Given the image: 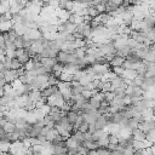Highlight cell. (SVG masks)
<instances>
[{
	"label": "cell",
	"instance_id": "obj_48",
	"mask_svg": "<svg viewBox=\"0 0 155 155\" xmlns=\"http://www.w3.org/2000/svg\"><path fill=\"white\" fill-rule=\"evenodd\" d=\"M90 140H92V133L85 132L84 133V142H90Z\"/></svg>",
	"mask_w": 155,
	"mask_h": 155
},
{
	"label": "cell",
	"instance_id": "obj_1",
	"mask_svg": "<svg viewBox=\"0 0 155 155\" xmlns=\"http://www.w3.org/2000/svg\"><path fill=\"white\" fill-rule=\"evenodd\" d=\"M91 70L97 76H102V75L107 74L108 71H110L109 70V64H97V63L91 65Z\"/></svg>",
	"mask_w": 155,
	"mask_h": 155
},
{
	"label": "cell",
	"instance_id": "obj_34",
	"mask_svg": "<svg viewBox=\"0 0 155 155\" xmlns=\"http://www.w3.org/2000/svg\"><path fill=\"white\" fill-rule=\"evenodd\" d=\"M16 59L19 62V64H21L22 67H23V65H24V64H25L28 61H30V58H29V57H28L25 53H23V54H21V56H18V57H16Z\"/></svg>",
	"mask_w": 155,
	"mask_h": 155
},
{
	"label": "cell",
	"instance_id": "obj_19",
	"mask_svg": "<svg viewBox=\"0 0 155 155\" xmlns=\"http://www.w3.org/2000/svg\"><path fill=\"white\" fill-rule=\"evenodd\" d=\"M147 142H149L150 144H154L155 142V130H149L148 132H145V138H144Z\"/></svg>",
	"mask_w": 155,
	"mask_h": 155
},
{
	"label": "cell",
	"instance_id": "obj_11",
	"mask_svg": "<svg viewBox=\"0 0 155 155\" xmlns=\"http://www.w3.org/2000/svg\"><path fill=\"white\" fill-rule=\"evenodd\" d=\"M70 138L73 140H75L78 143V145H82V143H84V133L80 132L79 130L73 132V134H70Z\"/></svg>",
	"mask_w": 155,
	"mask_h": 155
},
{
	"label": "cell",
	"instance_id": "obj_45",
	"mask_svg": "<svg viewBox=\"0 0 155 155\" xmlns=\"http://www.w3.org/2000/svg\"><path fill=\"white\" fill-rule=\"evenodd\" d=\"M5 56L6 57H10V58H15L16 57L15 50H5Z\"/></svg>",
	"mask_w": 155,
	"mask_h": 155
},
{
	"label": "cell",
	"instance_id": "obj_32",
	"mask_svg": "<svg viewBox=\"0 0 155 155\" xmlns=\"http://www.w3.org/2000/svg\"><path fill=\"white\" fill-rule=\"evenodd\" d=\"M11 143L8 142H0V153H8Z\"/></svg>",
	"mask_w": 155,
	"mask_h": 155
},
{
	"label": "cell",
	"instance_id": "obj_7",
	"mask_svg": "<svg viewBox=\"0 0 155 155\" xmlns=\"http://www.w3.org/2000/svg\"><path fill=\"white\" fill-rule=\"evenodd\" d=\"M120 125L119 124H114V122H109L107 126H105V131L108 132V134H117L119 131H120Z\"/></svg>",
	"mask_w": 155,
	"mask_h": 155
},
{
	"label": "cell",
	"instance_id": "obj_52",
	"mask_svg": "<svg viewBox=\"0 0 155 155\" xmlns=\"http://www.w3.org/2000/svg\"><path fill=\"white\" fill-rule=\"evenodd\" d=\"M87 155H97V153H96V150H88Z\"/></svg>",
	"mask_w": 155,
	"mask_h": 155
},
{
	"label": "cell",
	"instance_id": "obj_3",
	"mask_svg": "<svg viewBox=\"0 0 155 155\" xmlns=\"http://www.w3.org/2000/svg\"><path fill=\"white\" fill-rule=\"evenodd\" d=\"M154 127H155L154 119H149V120H145V121L138 124V127H137V128H139L140 131H143V132L145 133V132H148L149 130H153Z\"/></svg>",
	"mask_w": 155,
	"mask_h": 155
},
{
	"label": "cell",
	"instance_id": "obj_29",
	"mask_svg": "<svg viewBox=\"0 0 155 155\" xmlns=\"http://www.w3.org/2000/svg\"><path fill=\"white\" fill-rule=\"evenodd\" d=\"M73 54L75 56V58H84V57H85V54H86V50H85L84 47L76 48V50L74 51V53H73Z\"/></svg>",
	"mask_w": 155,
	"mask_h": 155
},
{
	"label": "cell",
	"instance_id": "obj_9",
	"mask_svg": "<svg viewBox=\"0 0 155 155\" xmlns=\"http://www.w3.org/2000/svg\"><path fill=\"white\" fill-rule=\"evenodd\" d=\"M124 62H125V57H121V56L115 54L113 57V59L109 62V67H121Z\"/></svg>",
	"mask_w": 155,
	"mask_h": 155
},
{
	"label": "cell",
	"instance_id": "obj_27",
	"mask_svg": "<svg viewBox=\"0 0 155 155\" xmlns=\"http://www.w3.org/2000/svg\"><path fill=\"white\" fill-rule=\"evenodd\" d=\"M82 145H84L87 150H96V149H98L97 143H96V142H92V140H90V142H84Z\"/></svg>",
	"mask_w": 155,
	"mask_h": 155
},
{
	"label": "cell",
	"instance_id": "obj_28",
	"mask_svg": "<svg viewBox=\"0 0 155 155\" xmlns=\"http://www.w3.org/2000/svg\"><path fill=\"white\" fill-rule=\"evenodd\" d=\"M97 110L99 111V114H101V115L110 114V107H109V104H102Z\"/></svg>",
	"mask_w": 155,
	"mask_h": 155
},
{
	"label": "cell",
	"instance_id": "obj_44",
	"mask_svg": "<svg viewBox=\"0 0 155 155\" xmlns=\"http://www.w3.org/2000/svg\"><path fill=\"white\" fill-rule=\"evenodd\" d=\"M92 93H93V91H88V90H84L82 91V97L85 98V99H88V98H91L92 97Z\"/></svg>",
	"mask_w": 155,
	"mask_h": 155
},
{
	"label": "cell",
	"instance_id": "obj_26",
	"mask_svg": "<svg viewBox=\"0 0 155 155\" xmlns=\"http://www.w3.org/2000/svg\"><path fill=\"white\" fill-rule=\"evenodd\" d=\"M96 143H97L98 148H107V145L109 144V142H108V136H104V137L99 138Z\"/></svg>",
	"mask_w": 155,
	"mask_h": 155
},
{
	"label": "cell",
	"instance_id": "obj_20",
	"mask_svg": "<svg viewBox=\"0 0 155 155\" xmlns=\"http://www.w3.org/2000/svg\"><path fill=\"white\" fill-rule=\"evenodd\" d=\"M143 22L147 24L148 28H154V15H147L143 18Z\"/></svg>",
	"mask_w": 155,
	"mask_h": 155
},
{
	"label": "cell",
	"instance_id": "obj_53",
	"mask_svg": "<svg viewBox=\"0 0 155 155\" xmlns=\"http://www.w3.org/2000/svg\"><path fill=\"white\" fill-rule=\"evenodd\" d=\"M1 155H12V154L8 151V153H1Z\"/></svg>",
	"mask_w": 155,
	"mask_h": 155
},
{
	"label": "cell",
	"instance_id": "obj_54",
	"mask_svg": "<svg viewBox=\"0 0 155 155\" xmlns=\"http://www.w3.org/2000/svg\"><path fill=\"white\" fill-rule=\"evenodd\" d=\"M74 155H81V154H80V153H76V154H74Z\"/></svg>",
	"mask_w": 155,
	"mask_h": 155
},
{
	"label": "cell",
	"instance_id": "obj_14",
	"mask_svg": "<svg viewBox=\"0 0 155 155\" xmlns=\"http://www.w3.org/2000/svg\"><path fill=\"white\" fill-rule=\"evenodd\" d=\"M104 136H108V132L105 130H96L92 133V142H97L99 138H102Z\"/></svg>",
	"mask_w": 155,
	"mask_h": 155
},
{
	"label": "cell",
	"instance_id": "obj_18",
	"mask_svg": "<svg viewBox=\"0 0 155 155\" xmlns=\"http://www.w3.org/2000/svg\"><path fill=\"white\" fill-rule=\"evenodd\" d=\"M23 119L25 120L27 124H30V125H33L34 122H36V119H35V116H34V114H33V110H28L27 114H25V116H24Z\"/></svg>",
	"mask_w": 155,
	"mask_h": 155
},
{
	"label": "cell",
	"instance_id": "obj_40",
	"mask_svg": "<svg viewBox=\"0 0 155 155\" xmlns=\"http://www.w3.org/2000/svg\"><path fill=\"white\" fill-rule=\"evenodd\" d=\"M108 142H109V144H115V145H117L119 139H117L116 134H108Z\"/></svg>",
	"mask_w": 155,
	"mask_h": 155
},
{
	"label": "cell",
	"instance_id": "obj_23",
	"mask_svg": "<svg viewBox=\"0 0 155 155\" xmlns=\"http://www.w3.org/2000/svg\"><path fill=\"white\" fill-rule=\"evenodd\" d=\"M33 114H34V116H35V119H36V121H40V120H42L44 119V116L46 115L41 109H38V108H34L33 109Z\"/></svg>",
	"mask_w": 155,
	"mask_h": 155
},
{
	"label": "cell",
	"instance_id": "obj_46",
	"mask_svg": "<svg viewBox=\"0 0 155 155\" xmlns=\"http://www.w3.org/2000/svg\"><path fill=\"white\" fill-rule=\"evenodd\" d=\"M11 59H12V58L6 57V56H5V58H4V62H2V63H4V65H5L7 69H10V67H11Z\"/></svg>",
	"mask_w": 155,
	"mask_h": 155
},
{
	"label": "cell",
	"instance_id": "obj_43",
	"mask_svg": "<svg viewBox=\"0 0 155 155\" xmlns=\"http://www.w3.org/2000/svg\"><path fill=\"white\" fill-rule=\"evenodd\" d=\"M78 130H79L80 132H82V133L87 132V131H88V124L84 121V122H82V124H81V125L79 126V128H78Z\"/></svg>",
	"mask_w": 155,
	"mask_h": 155
},
{
	"label": "cell",
	"instance_id": "obj_16",
	"mask_svg": "<svg viewBox=\"0 0 155 155\" xmlns=\"http://www.w3.org/2000/svg\"><path fill=\"white\" fill-rule=\"evenodd\" d=\"M87 102H88V104H90L93 109H98V108L102 105V101H101L99 98H97V97H91V98L87 99Z\"/></svg>",
	"mask_w": 155,
	"mask_h": 155
},
{
	"label": "cell",
	"instance_id": "obj_47",
	"mask_svg": "<svg viewBox=\"0 0 155 155\" xmlns=\"http://www.w3.org/2000/svg\"><path fill=\"white\" fill-rule=\"evenodd\" d=\"M155 76V69H148L145 71V78H154Z\"/></svg>",
	"mask_w": 155,
	"mask_h": 155
},
{
	"label": "cell",
	"instance_id": "obj_12",
	"mask_svg": "<svg viewBox=\"0 0 155 155\" xmlns=\"http://www.w3.org/2000/svg\"><path fill=\"white\" fill-rule=\"evenodd\" d=\"M27 96L29 97V99H30L33 103H35V102H38V101L41 99V96H40V91H39V90H31V91H29V92L27 93Z\"/></svg>",
	"mask_w": 155,
	"mask_h": 155
},
{
	"label": "cell",
	"instance_id": "obj_4",
	"mask_svg": "<svg viewBox=\"0 0 155 155\" xmlns=\"http://www.w3.org/2000/svg\"><path fill=\"white\" fill-rule=\"evenodd\" d=\"M57 91H58V88H57L56 85L54 86H47L46 88L40 91V96H41V98H47V97L52 96L53 93H56Z\"/></svg>",
	"mask_w": 155,
	"mask_h": 155
},
{
	"label": "cell",
	"instance_id": "obj_38",
	"mask_svg": "<svg viewBox=\"0 0 155 155\" xmlns=\"http://www.w3.org/2000/svg\"><path fill=\"white\" fill-rule=\"evenodd\" d=\"M111 73H114L116 76H121L124 73V68L121 67H111Z\"/></svg>",
	"mask_w": 155,
	"mask_h": 155
},
{
	"label": "cell",
	"instance_id": "obj_21",
	"mask_svg": "<svg viewBox=\"0 0 155 155\" xmlns=\"http://www.w3.org/2000/svg\"><path fill=\"white\" fill-rule=\"evenodd\" d=\"M67 153V148L63 145H53V155H62Z\"/></svg>",
	"mask_w": 155,
	"mask_h": 155
},
{
	"label": "cell",
	"instance_id": "obj_41",
	"mask_svg": "<svg viewBox=\"0 0 155 155\" xmlns=\"http://www.w3.org/2000/svg\"><path fill=\"white\" fill-rule=\"evenodd\" d=\"M30 148H31V150H33V153H34V154H41V151H42V147H41L40 144L31 145Z\"/></svg>",
	"mask_w": 155,
	"mask_h": 155
},
{
	"label": "cell",
	"instance_id": "obj_15",
	"mask_svg": "<svg viewBox=\"0 0 155 155\" xmlns=\"http://www.w3.org/2000/svg\"><path fill=\"white\" fill-rule=\"evenodd\" d=\"M132 136H133L134 140H144V138H145V133L143 131H140L139 128L132 130Z\"/></svg>",
	"mask_w": 155,
	"mask_h": 155
},
{
	"label": "cell",
	"instance_id": "obj_49",
	"mask_svg": "<svg viewBox=\"0 0 155 155\" xmlns=\"http://www.w3.org/2000/svg\"><path fill=\"white\" fill-rule=\"evenodd\" d=\"M41 110H42L45 114H48V113H50V110H51V107H50V105H47V104H44V105L41 107Z\"/></svg>",
	"mask_w": 155,
	"mask_h": 155
},
{
	"label": "cell",
	"instance_id": "obj_17",
	"mask_svg": "<svg viewBox=\"0 0 155 155\" xmlns=\"http://www.w3.org/2000/svg\"><path fill=\"white\" fill-rule=\"evenodd\" d=\"M68 21L71 22V23H74L75 25H79V24L82 23V17L79 16V15H76V13H74V12H71V13H70V17H69Z\"/></svg>",
	"mask_w": 155,
	"mask_h": 155
},
{
	"label": "cell",
	"instance_id": "obj_22",
	"mask_svg": "<svg viewBox=\"0 0 155 155\" xmlns=\"http://www.w3.org/2000/svg\"><path fill=\"white\" fill-rule=\"evenodd\" d=\"M86 10H87V16H90L91 18H96L98 15H99V12L96 10V7L94 6H88V7H86Z\"/></svg>",
	"mask_w": 155,
	"mask_h": 155
},
{
	"label": "cell",
	"instance_id": "obj_55",
	"mask_svg": "<svg viewBox=\"0 0 155 155\" xmlns=\"http://www.w3.org/2000/svg\"><path fill=\"white\" fill-rule=\"evenodd\" d=\"M0 23H1V17H0Z\"/></svg>",
	"mask_w": 155,
	"mask_h": 155
},
{
	"label": "cell",
	"instance_id": "obj_37",
	"mask_svg": "<svg viewBox=\"0 0 155 155\" xmlns=\"http://www.w3.org/2000/svg\"><path fill=\"white\" fill-rule=\"evenodd\" d=\"M22 65L19 64V62L16 59V58H12L11 59V67H10V69H12V70H17V69H19Z\"/></svg>",
	"mask_w": 155,
	"mask_h": 155
},
{
	"label": "cell",
	"instance_id": "obj_24",
	"mask_svg": "<svg viewBox=\"0 0 155 155\" xmlns=\"http://www.w3.org/2000/svg\"><path fill=\"white\" fill-rule=\"evenodd\" d=\"M11 28H12V23H11L10 21H7V22H1V23H0V34L4 33V31L10 30Z\"/></svg>",
	"mask_w": 155,
	"mask_h": 155
},
{
	"label": "cell",
	"instance_id": "obj_30",
	"mask_svg": "<svg viewBox=\"0 0 155 155\" xmlns=\"http://www.w3.org/2000/svg\"><path fill=\"white\" fill-rule=\"evenodd\" d=\"M2 128H4L5 133H12L15 131V128H16V125L15 124H11V122H6Z\"/></svg>",
	"mask_w": 155,
	"mask_h": 155
},
{
	"label": "cell",
	"instance_id": "obj_33",
	"mask_svg": "<svg viewBox=\"0 0 155 155\" xmlns=\"http://www.w3.org/2000/svg\"><path fill=\"white\" fill-rule=\"evenodd\" d=\"M143 61L153 62V63H154V61H155V52H154V50H149V52L145 54V57H144Z\"/></svg>",
	"mask_w": 155,
	"mask_h": 155
},
{
	"label": "cell",
	"instance_id": "obj_13",
	"mask_svg": "<svg viewBox=\"0 0 155 155\" xmlns=\"http://www.w3.org/2000/svg\"><path fill=\"white\" fill-rule=\"evenodd\" d=\"M58 91L61 92V94H62V97H63L64 102H65V103H68V102L70 101L71 96H73L71 88H61V90H58Z\"/></svg>",
	"mask_w": 155,
	"mask_h": 155
},
{
	"label": "cell",
	"instance_id": "obj_10",
	"mask_svg": "<svg viewBox=\"0 0 155 155\" xmlns=\"http://www.w3.org/2000/svg\"><path fill=\"white\" fill-rule=\"evenodd\" d=\"M121 78L125 79V80H133V79L137 78V71L131 70V69H124V73H122Z\"/></svg>",
	"mask_w": 155,
	"mask_h": 155
},
{
	"label": "cell",
	"instance_id": "obj_8",
	"mask_svg": "<svg viewBox=\"0 0 155 155\" xmlns=\"http://www.w3.org/2000/svg\"><path fill=\"white\" fill-rule=\"evenodd\" d=\"M11 29H13V31L18 36H22V35H24V33L27 30V27H24L22 23H15V24H12V28Z\"/></svg>",
	"mask_w": 155,
	"mask_h": 155
},
{
	"label": "cell",
	"instance_id": "obj_2",
	"mask_svg": "<svg viewBox=\"0 0 155 155\" xmlns=\"http://www.w3.org/2000/svg\"><path fill=\"white\" fill-rule=\"evenodd\" d=\"M40 64L42 65V67H45L50 73H51V69H52V67L57 63V59L56 58H50V57H41L40 56Z\"/></svg>",
	"mask_w": 155,
	"mask_h": 155
},
{
	"label": "cell",
	"instance_id": "obj_36",
	"mask_svg": "<svg viewBox=\"0 0 155 155\" xmlns=\"http://www.w3.org/2000/svg\"><path fill=\"white\" fill-rule=\"evenodd\" d=\"M13 44H15L16 48H23V38L22 36H17L16 40L13 41Z\"/></svg>",
	"mask_w": 155,
	"mask_h": 155
},
{
	"label": "cell",
	"instance_id": "obj_39",
	"mask_svg": "<svg viewBox=\"0 0 155 155\" xmlns=\"http://www.w3.org/2000/svg\"><path fill=\"white\" fill-rule=\"evenodd\" d=\"M102 92H113V87H111V84L109 82V81H107V82H104L103 84V87H102Z\"/></svg>",
	"mask_w": 155,
	"mask_h": 155
},
{
	"label": "cell",
	"instance_id": "obj_50",
	"mask_svg": "<svg viewBox=\"0 0 155 155\" xmlns=\"http://www.w3.org/2000/svg\"><path fill=\"white\" fill-rule=\"evenodd\" d=\"M0 48L5 50V40H4V38H2L1 34H0Z\"/></svg>",
	"mask_w": 155,
	"mask_h": 155
},
{
	"label": "cell",
	"instance_id": "obj_6",
	"mask_svg": "<svg viewBox=\"0 0 155 155\" xmlns=\"http://www.w3.org/2000/svg\"><path fill=\"white\" fill-rule=\"evenodd\" d=\"M109 122H108V120H107V117H105V115H101L96 121H94V127H96V130H104L105 128V126L108 125Z\"/></svg>",
	"mask_w": 155,
	"mask_h": 155
},
{
	"label": "cell",
	"instance_id": "obj_35",
	"mask_svg": "<svg viewBox=\"0 0 155 155\" xmlns=\"http://www.w3.org/2000/svg\"><path fill=\"white\" fill-rule=\"evenodd\" d=\"M57 82H58V79L56 76H53L51 74L47 76V85L48 86H54V85H57Z\"/></svg>",
	"mask_w": 155,
	"mask_h": 155
},
{
	"label": "cell",
	"instance_id": "obj_51",
	"mask_svg": "<svg viewBox=\"0 0 155 155\" xmlns=\"http://www.w3.org/2000/svg\"><path fill=\"white\" fill-rule=\"evenodd\" d=\"M94 131H96V127H94V125H93V124L88 125V131H87V132H90V133H93Z\"/></svg>",
	"mask_w": 155,
	"mask_h": 155
},
{
	"label": "cell",
	"instance_id": "obj_25",
	"mask_svg": "<svg viewBox=\"0 0 155 155\" xmlns=\"http://www.w3.org/2000/svg\"><path fill=\"white\" fill-rule=\"evenodd\" d=\"M58 80H59V81H63V82H71V75L68 74V73L62 71L61 75L58 76Z\"/></svg>",
	"mask_w": 155,
	"mask_h": 155
},
{
	"label": "cell",
	"instance_id": "obj_5",
	"mask_svg": "<svg viewBox=\"0 0 155 155\" xmlns=\"http://www.w3.org/2000/svg\"><path fill=\"white\" fill-rule=\"evenodd\" d=\"M4 79L7 84H11L12 81H15L16 79H18V74H17V70H12V69H8L5 74H4Z\"/></svg>",
	"mask_w": 155,
	"mask_h": 155
},
{
	"label": "cell",
	"instance_id": "obj_31",
	"mask_svg": "<svg viewBox=\"0 0 155 155\" xmlns=\"http://www.w3.org/2000/svg\"><path fill=\"white\" fill-rule=\"evenodd\" d=\"M65 115H67V117H68V121H69L71 125H74V124H75V121H76L78 114H76V113H74V111H68Z\"/></svg>",
	"mask_w": 155,
	"mask_h": 155
},
{
	"label": "cell",
	"instance_id": "obj_42",
	"mask_svg": "<svg viewBox=\"0 0 155 155\" xmlns=\"http://www.w3.org/2000/svg\"><path fill=\"white\" fill-rule=\"evenodd\" d=\"M96 153H97V155H109L110 151L107 148H98V149H96Z\"/></svg>",
	"mask_w": 155,
	"mask_h": 155
}]
</instances>
